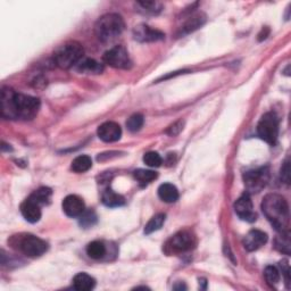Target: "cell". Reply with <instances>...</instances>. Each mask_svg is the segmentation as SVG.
Returning a JSON list of instances; mask_svg holds the SVG:
<instances>
[{
    "mask_svg": "<svg viewBox=\"0 0 291 291\" xmlns=\"http://www.w3.org/2000/svg\"><path fill=\"white\" fill-rule=\"evenodd\" d=\"M281 180L283 181L285 185H289L290 183V162L289 159H286L281 167Z\"/></svg>",
    "mask_w": 291,
    "mask_h": 291,
    "instance_id": "cell-32",
    "label": "cell"
},
{
    "mask_svg": "<svg viewBox=\"0 0 291 291\" xmlns=\"http://www.w3.org/2000/svg\"><path fill=\"white\" fill-rule=\"evenodd\" d=\"M183 125H185V122H183V121H178V122L172 124L171 127L166 130V133L171 137L178 136V134L183 130Z\"/></svg>",
    "mask_w": 291,
    "mask_h": 291,
    "instance_id": "cell-33",
    "label": "cell"
},
{
    "mask_svg": "<svg viewBox=\"0 0 291 291\" xmlns=\"http://www.w3.org/2000/svg\"><path fill=\"white\" fill-rule=\"evenodd\" d=\"M143 162L150 167H159L163 163V159L160 157V155L156 153V151H149V153H147L143 156Z\"/></svg>",
    "mask_w": 291,
    "mask_h": 291,
    "instance_id": "cell-28",
    "label": "cell"
},
{
    "mask_svg": "<svg viewBox=\"0 0 291 291\" xmlns=\"http://www.w3.org/2000/svg\"><path fill=\"white\" fill-rule=\"evenodd\" d=\"M138 5L145 10L146 13H150V14H157L162 11V4L157 2H139Z\"/></svg>",
    "mask_w": 291,
    "mask_h": 291,
    "instance_id": "cell-30",
    "label": "cell"
},
{
    "mask_svg": "<svg viewBox=\"0 0 291 291\" xmlns=\"http://www.w3.org/2000/svg\"><path fill=\"white\" fill-rule=\"evenodd\" d=\"M267 243V235L259 230H252L245 237L244 246L248 252H255Z\"/></svg>",
    "mask_w": 291,
    "mask_h": 291,
    "instance_id": "cell-15",
    "label": "cell"
},
{
    "mask_svg": "<svg viewBox=\"0 0 291 291\" xmlns=\"http://www.w3.org/2000/svg\"><path fill=\"white\" fill-rule=\"evenodd\" d=\"M165 218H166V216H165V214H162V213L156 214L155 216L151 217L150 220H149V222L146 224L145 234L146 235H150V234H153V232L159 230L160 227H162L163 224H164Z\"/></svg>",
    "mask_w": 291,
    "mask_h": 291,
    "instance_id": "cell-23",
    "label": "cell"
},
{
    "mask_svg": "<svg viewBox=\"0 0 291 291\" xmlns=\"http://www.w3.org/2000/svg\"><path fill=\"white\" fill-rule=\"evenodd\" d=\"M102 60H104L106 64L114 67V69L128 70L132 65L129 52L123 46H116L110 48L109 50L105 52Z\"/></svg>",
    "mask_w": 291,
    "mask_h": 291,
    "instance_id": "cell-8",
    "label": "cell"
},
{
    "mask_svg": "<svg viewBox=\"0 0 291 291\" xmlns=\"http://www.w3.org/2000/svg\"><path fill=\"white\" fill-rule=\"evenodd\" d=\"M143 125V116L141 114H134L131 118L128 120L127 127L129 129V131L131 132H137L142 128Z\"/></svg>",
    "mask_w": 291,
    "mask_h": 291,
    "instance_id": "cell-29",
    "label": "cell"
},
{
    "mask_svg": "<svg viewBox=\"0 0 291 291\" xmlns=\"http://www.w3.org/2000/svg\"><path fill=\"white\" fill-rule=\"evenodd\" d=\"M40 108L39 99L17 93L11 88H3L2 115L8 120H32Z\"/></svg>",
    "mask_w": 291,
    "mask_h": 291,
    "instance_id": "cell-1",
    "label": "cell"
},
{
    "mask_svg": "<svg viewBox=\"0 0 291 291\" xmlns=\"http://www.w3.org/2000/svg\"><path fill=\"white\" fill-rule=\"evenodd\" d=\"M280 266L282 268V273H283L284 276H285V283L288 284V288H289V283H290V267H289V264L288 261H282Z\"/></svg>",
    "mask_w": 291,
    "mask_h": 291,
    "instance_id": "cell-34",
    "label": "cell"
},
{
    "mask_svg": "<svg viewBox=\"0 0 291 291\" xmlns=\"http://www.w3.org/2000/svg\"><path fill=\"white\" fill-rule=\"evenodd\" d=\"M96 222H97V216L95 212H92V210H89V212H86V210H84V213L81 215V216H80V224H81V226L90 227L95 224Z\"/></svg>",
    "mask_w": 291,
    "mask_h": 291,
    "instance_id": "cell-31",
    "label": "cell"
},
{
    "mask_svg": "<svg viewBox=\"0 0 291 291\" xmlns=\"http://www.w3.org/2000/svg\"><path fill=\"white\" fill-rule=\"evenodd\" d=\"M264 276H265L266 282L270 285H275L280 281V272L275 266H267L264 271Z\"/></svg>",
    "mask_w": 291,
    "mask_h": 291,
    "instance_id": "cell-27",
    "label": "cell"
},
{
    "mask_svg": "<svg viewBox=\"0 0 291 291\" xmlns=\"http://www.w3.org/2000/svg\"><path fill=\"white\" fill-rule=\"evenodd\" d=\"M258 137L270 145H275L279 136V120L274 113H266L262 116L257 125Z\"/></svg>",
    "mask_w": 291,
    "mask_h": 291,
    "instance_id": "cell-6",
    "label": "cell"
},
{
    "mask_svg": "<svg viewBox=\"0 0 291 291\" xmlns=\"http://www.w3.org/2000/svg\"><path fill=\"white\" fill-rule=\"evenodd\" d=\"M262 210L266 218L277 232L288 231L290 214L286 200L281 195L270 194L262 203Z\"/></svg>",
    "mask_w": 291,
    "mask_h": 291,
    "instance_id": "cell-2",
    "label": "cell"
},
{
    "mask_svg": "<svg viewBox=\"0 0 291 291\" xmlns=\"http://www.w3.org/2000/svg\"><path fill=\"white\" fill-rule=\"evenodd\" d=\"M268 33H270V29H266V32H264V30H262V33L259 34V41H262V40H265L266 38H267V35H268Z\"/></svg>",
    "mask_w": 291,
    "mask_h": 291,
    "instance_id": "cell-35",
    "label": "cell"
},
{
    "mask_svg": "<svg viewBox=\"0 0 291 291\" xmlns=\"http://www.w3.org/2000/svg\"><path fill=\"white\" fill-rule=\"evenodd\" d=\"M83 57V48L78 42L65 43L55 51L53 60L61 69H70L77 65Z\"/></svg>",
    "mask_w": 291,
    "mask_h": 291,
    "instance_id": "cell-5",
    "label": "cell"
},
{
    "mask_svg": "<svg viewBox=\"0 0 291 291\" xmlns=\"http://www.w3.org/2000/svg\"><path fill=\"white\" fill-rule=\"evenodd\" d=\"M205 22V16L201 14H197L190 17L189 20L186 22V24L181 28V34H188L190 32H194L195 30L199 29Z\"/></svg>",
    "mask_w": 291,
    "mask_h": 291,
    "instance_id": "cell-21",
    "label": "cell"
},
{
    "mask_svg": "<svg viewBox=\"0 0 291 291\" xmlns=\"http://www.w3.org/2000/svg\"><path fill=\"white\" fill-rule=\"evenodd\" d=\"M134 178H136L137 180L141 183H149L157 178V173L154 171H150V169L140 168V169H137V171H134Z\"/></svg>",
    "mask_w": 291,
    "mask_h": 291,
    "instance_id": "cell-26",
    "label": "cell"
},
{
    "mask_svg": "<svg viewBox=\"0 0 291 291\" xmlns=\"http://www.w3.org/2000/svg\"><path fill=\"white\" fill-rule=\"evenodd\" d=\"M88 256L92 259H100L105 256L106 247L101 241H92L87 247Z\"/></svg>",
    "mask_w": 291,
    "mask_h": 291,
    "instance_id": "cell-22",
    "label": "cell"
},
{
    "mask_svg": "<svg viewBox=\"0 0 291 291\" xmlns=\"http://www.w3.org/2000/svg\"><path fill=\"white\" fill-rule=\"evenodd\" d=\"M72 169L77 173H84L92 167V160L87 155L79 156L72 162Z\"/></svg>",
    "mask_w": 291,
    "mask_h": 291,
    "instance_id": "cell-20",
    "label": "cell"
},
{
    "mask_svg": "<svg viewBox=\"0 0 291 291\" xmlns=\"http://www.w3.org/2000/svg\"><path fill=\"white\" fill-rule=\"evenodd\" d=\"M124 21L122 16L115 13L101 16L95 25V33L102 42H110L120 37L124 31Z\"/></svg>",
    "mask_w": 291,
    "mask_h": 291,
    "instance_id": "cell-3",
    "label": "cell"
},
{
    "mask_svg": "<svg viewBox=\"0 0 291 291\" xmlns=\"http://www.w3.org/2000/svg\"><path fill=\"white\" fill-rule=\"evenodd\" d=\"M51 190L49 188H40V189L35 190L32 195L30 196V198L37 201L40 205H44L49 203V200L51 198Z\"/></svg>",
    "mask_w": 291,
    "mask_h": 291,
    "instance_id": "cell-24",
    "label": "cell"
},
{
    "mask_svg": "<svg viewBox=\"0 0 291 291\" xmlns=\"http://www.w3.org/2000/svg\"><path fill=\"white\" fill-rule=\"evenodd\" d=\"M270 173L267 167H259L256 169H252L244 174V181L247 190L252 194H257L262 191L266 187Z\"/></svg>",
    "mask_w": 291,
    "mask_h": 291,
    "instance_id": "cell-7",
    "label": "cell"
},
{
    "mask_svg": "<svg viewBox=\"0 0 291 291\" xmlns=\"http://www.w3.org/2000/svg\"><path fill=\"white\" fill-rule=\"evenodd\" d=\"M122 129L115 122H106L98 128V137L105 142H115L121 139Z\"/></svg>",
    "mask_w": 291,
    "mask_h": 291,
    "instance_id": "cell-13",
    "label": "cell"
},
{
    "mask_svg": "<svg viewBox=\"0 0 291 291\" xmlns=\"http://www.w3.org/2000/svg\"><path fill=\"white\" fill-rule=\"evenodd\" d=\"M63 210L70 217H80L86 210V205L79 196L70 195L63 200Z\"/></svg>",
    "mask_w": 291,
    "mask_h": 291,
    "instance_id": "cell-12",
    "label": "cell"
},
{
    "mask_svg": "<svg viewBox=\"0 0 291 291\" xmlns=\"http://www.w3.org/2000/svg\"><path fill=\"white\" fill-rule=\"evenodd\" d=\"M95 279L87 273H79L73 279V286L79 291H89L95 288Z\"/></svg>",
    "mask_w": 291,
    "mask_h": 291,
    "instance_id": "cell-17",
    "label": "cell"
},
{
    "mask_svg": "<svg viewBox=\"0 0 291 291\" xmlns=\"http://www.w3.org/2000/svg\"><path fill=\"white\" fill-rule=\"evenodd\" d=\"M275 247L281 253H284L286 255L290 254V238H289V231L281 232L280 236L277 237L275 240Z\"/></svg>",
    "mask_w": 291,
    "mask_h": 291,
    "instance_id": "cell-25",
    "label": "cell"
},
{
    "mask_svg": "<svg viewBox=\"0 0 291 291\" xmlns=\"http://www.w3.org/2000/svg\"><path fill=\"white\" fill-rule=\"evenodd\" d=\"M40 204L33 200L32 198H29L24 200L21 205V213L26 221L30 223H37L41 218V209H40Z\"/></svg>",
    "mask_w": 291,
    "mask_h": 291,
    "instance_id": "cell-14",
    "label": "cell"
},
{
    "mask_svg": "<svg viewBox=\"0 0 291 291\" xmlns=\"http://www.w3.org/2000/svg\"><path fill=\"white\" fill-rule=\"evenodd\" d=\"M133 37L139 42H156L165 38V34L160 31L150 28L148 25H138L133 30Z\"/></svg>",
    "mask_w": 291,
    "mask_h": 291,
    "instance_id": "cell-11",
    "label": "cell"
},
{
    "mask_svg": "<svg viewBox=\"0 0 291 291\" xmlns=\"http://www.w3.org/2000/svg\"><path fill=\"white\" fill-rule=\"evenodd\" d=\"M196 239L189 231H180L168 240L166 245L171 253H185L195 247Z\"/></svg>",
    "mask_w": 291,
    "mask_h": 291,
    "instance_id": "cell-9",
    "label": "cell"
},
{
    "mask_svg": "<svg viewBox=\"0 0 291 291\" xmlns=\"http://www.w3.org/2000/svg\"><path fill=\"white\" fill-rule=\"evenodd\" d=\"M173 289H176V290H186L187 286H186L185 283H179V284L174 285Z\"/></svg>",
    "mask_w": 291,
    "mask_h": 291,
    "instance_id": "cell-36",
    "label": "cell"
},
{
    "mask_svg": "<svg viewBox=\"0 0 291 291\" xmlns=\"http://www.w3.org/2000/svg\"><path fill=\"white\" fill-rule=\"evenodd\" d=\"M158 196L165 203H176L179 199V191L171 183H163L158 188Z\"/></svg>",
    "mask_w": 291,
    "mask_h": 291,
    "instance_id": "cell-18",
    "label": "cell"
},
{
    "mask_svg": "<svg viewBox=\"0 0 291 291\" xmlns=\"http://www.w3.org/2000/svg\"><path fill=\"white\" fill-rule=\"evenodd\" d=\"M235 210L241 220L247 222L256 221V213L254 212L253 208V201L250 199L248 194H245L240 197V198L236 201Z\"/></svg>",
    "mask_w": 291,
    "mask_h": 291,
    "instance_id": "cell-10",
    "label": "cell"
},
{
    "mask_svg": "<svg viewBox=\"0 0 291 291\" xmlns=\"http://www.w3.org/2000/svg\"><path fill=\"white\" fill-rule=\"evenodd\" d=\"M102 203L107 207H120V206L124 205L125 199L123 196L116 194L114 190L106 189L102 194Z\"/></svg>",
    "mask_w": 291,
    "mask_h": 291,
    "instance_id": "cell-19",
    "label": "cell"
},
{
    "mask_svg": "<svg viewBox=\"0 0 291 291\" xmlns=\"http://www.w3.org/2000/svg\"><path fill=\"white\" fill-rule=\"evenodd\" d=\"M14 247L28 257H39L48 250V244L42 239L32 235L14 237L12 240Z\"/></svg>",
    "mask_w": 291,
    "mask_h": 291,
    "instance_id": "cell-4",
    "label": "cell"
},
{
    "mask_svg": "<svg viewBox=\"0 0 291 291\" xmlns=\"http://www.w3.org/2000/svg\"><path fill=\"white\" fill-rule=\"evenodd\" d=\"M78 71L87 74H99L104 71V66L91 58H84L78 63Z\"/></svg>",
    "mask_w": 291,
    "mask_h": 291,
    "instance_id": "cell-16",
    "label": "cell"
}]
</instances>
